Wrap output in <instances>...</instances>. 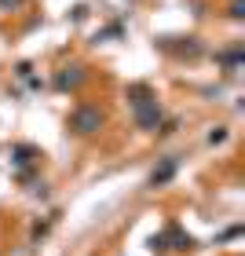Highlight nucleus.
I'll return each instance as SVG.
<instances>
[{
  "label": "nucleus",
  "instance_id": "obj_1",
  "mask_svg": "<svg viewBox=\"0 0 245 256\" xmlns=\"http://www.w3.org/2000/svg\"><path fill=\"white\" fill-rule=\"evenodd\" d=\"M132 106H136V124L139 128L154 132L161 124V106H158V99L150 96V88H132Z\"/></svg>",
  "mask_w": 245,
  "mask_h": 256
},
{
  "label": "nucleus",
  "instance_id": "obj_2",
  "mask_svg": "<svg viewBox=\"0 0 245 256\" xmlns=\"http://www.w3.org/2000/svg\"><path fill=\"white\" fill-rule=\"evenodd\" d=\"M102 110L99 106H77L74 114H70V128H74L77 136H92V132H99L102 128Z\"/></svg>",
  "mask_w": 245,
  "mask_h": 256
},
{
  "label": "nucleus",
  "instance_id": "obj_3",
  "mask_svg": "<svg viewBox=\"0 0 245 256\" xmlns=\"http://www.w3.org/2000/svg\"><path fill=\"white\" fill-rule=\"evenodd\" d=\"M172 176H176V158H165L154 172H150V183H154V187H161V183H168Z\"/></svg>",
  "mask_w": 245,
  "mask_h": 256
},
{
  "label": "nucleus",
  "instance_id": "obj_4",
  "mask_svg": "<svg viewBox=\"0 0 245 256\" xmlns=\"http://www.w3.org/2000/svg\"><path fill=\"white\" fill-rule=\"evenodd\" d=\"M80 77H84V74H80V66H66L62 74L55 77V84H59V88H77V84H80Z\"/></svg>",
  "mask_w": 245,
  "mask_h": 256
},
{
  "label": "nucleus",
  "instance_id": "obj_5",
  "mask_svg": "<svg viewBox=\"0 0 245 256\" xmlns=\"http://www.w3.org/2000/svg\"><path fill=\"white\" fill-rule=\"evenodd\" d=\"M238 62H242V52H227V55H224V66H227V70H234Z\"/></svg>",
  "mask_w": 245,
  "mask_h": 256
},
{
  "label": "nucleus",
  "instance_id": "obj_6",
  "mask_svg": "<svg viewBox=\"0 0 245 256\" xmlns=\"http://www.w3.org/2000/svg\"><path fill=\"white\" fill-rule=\"evenodd\" d=\"M26 0H0V11H15V8H22Z\"/></svg>",
  "mask_w": 245,
  "mask_h": 256
},
{
  "label": "nucleus",
  "instance_id": "obj_7",
  "mask_svg": "<svg viewBox=\"0 0 245 256\" xmlns=\"http://www.w3.org/2000/svg\"><path fill=\"white\" fill-rule=\"evenodd\" d=\"M224 139H227V132H224V128H216V132H208V143H224Z\"/></svg>",
  "mask_w": 245,
  "mask_h": 256
}]
</instances>
